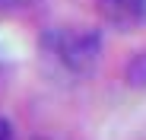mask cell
Segmentation results:
<instances>
[{"instance_id":"cell-1","label":"cell","mask_w":146,"mask_h":140,"mask_svg":"<svg viewBox=\"0 0 146 140\" xmlns=\"http://www.w3.org/2000/svg\"><path fill=\"white\" fill-rule=\"evenodd\" d=\"M41 61L67 80L89 77L102 54V35L99 29L86 26H51L38 38Z\"/></svg>"},{"instance_id":"cell-5","label":"cell","mask_w":146,"mask_h":140,"mask_svg":"<svg viewBox=\"0 0 146 140\" xmlns=\"http://www.w3.org/2000/svg\"><path fill=\"white\" fill-rule=\"evenodd\" d=\"M32 3V0H0V7H7V10H16V7H26Z\"/></svg>"},{"instance_id":"cell-3","label":"cell","mask_w":146,"mask_h":140,"mask_svg":"<svg viewBox=\"0 0 146 140\" xmlns=\"http://www.w3.org/2000/svg\"><path fill=\"white\" fill-rule=\"evenodd\" d=\"M127 83L130 86H146V51H140L127 64Z\"/></svg>"},{"instance_id":"cell-6","label":"cell","mask_w":146,"mask_h":140,"mask_svg":"<svg viewBox=\"0 0 146 140\" xmlns=\"http://www.w3.org/2000/svg\"><path fill=\"white\" fill-rule=\"evenodd\" d=\"M35 140H41V137H35Z\"/></svg>"},{"instance_id":"cell-2","label":"cell","mask_w":146,"mask_h":140,"mask_svg":"<svg viewBox=\"0 0 146 140\" xmlns=\"http://www.w3.org/2000/svg\"><path fill=\"white\" fill-rule=\"evenodd\" d=\"M102 19L114 29H137L146 22V0H95Z\"/></svg>"},{"instance_id":"cell-4","label":"cell","mask_w":146,"mask_h":140,"mask_svg":"<svg viewBox=\"0 0 146 140\" xmlns=\"http://www.w3.org/2000/svg\"><path fill=\"white\" fill-rule=\"evenodd\" d=\"M0 140H13V127H10V121H3V118H0Z\"/></svg>"}]
</instances>
